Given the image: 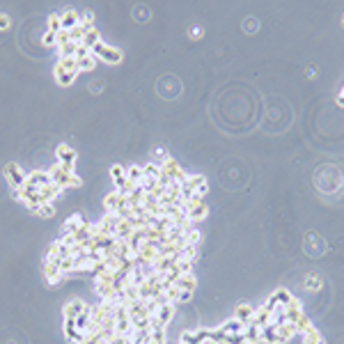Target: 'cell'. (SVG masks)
Returning a JSON list of instances; mask_svg holds the SVG:
<instances>
[{"instance_id": "obj_19", "label": "cell", "mask_w": 344, "mask_h": 344, "mask_svg": "<svg viewBox=\"0 0 344 344\" xmlns=\"http://www.w3.org/2000/svg\"><path fill=\"white\" fill-rule=\"evenodd\" d=\"M44 44H46V46H55V35H53V32L46 30V35H44Z\"/></svg>"}, {"instance_id": "obj_1", "label": "cell", "mask_w": 344, "mask_h": 344, "mask_svg": "<svg viewBox=\"0 0 344 344\" xmlns=\"http://www.w3.org/2000/svg\"><path fill=\"white\" fill-rule=\"evenodd\" d=\"M78 58H58L55 65V80L60 85H71L78 76Z\"/></svg>"}, {"instance_id": "obj_6", "label": "cell", "mask_w": 344, "mask_h": 344, "mask_svg": "<svg viewBox=\"0 0 344 344\" xmlns=\"http://www.w3.org/2000/svg\"><path fill=\"white\" fill-rule=\"evenodd\" d=\"M51 184V175H48V170H32L30 175L25 177V186H30V188H41V186Z\"/></svg>"}, {"instance_id": "obj_12", "label": "cell", "mask_w": 344, "mask_h": 344, "mask_svg": "<svg viewBox=\"0 0 344 344\" xmlns=\"http://www.w3.org/2000/svg\"><path fill=\"white\" fill-rule=\"evenodd\" d=\"M55 156H58V163H65V165H74L76 161V152L69 145H60L55 150Z\"/></svg>"}, {"instance_id": "obj_11", "label": "cell", "mask_w": 344, "mask_h": 344, "mask_svg": "<svg viewBox=\"0 0 344 344\" xmlns=\"http://www.w3.org/2000/svg\"><path fill=\"white\" fill-rule=\"evenodd\" d=\"M110 177L115 181V190H122L126 186V168L124 165H113L110 168Z\"/></svg>"}, {"instance_id": "obj_7", "label": "cell", "mask_w": 344, "mask_h": 344, "mask_svg": "<svg viewBox=\"0 0 344 344\" xmlns=\"http://www.w3.org/2000/svg\"><path fill=\"white\" fill-rule=\"evenodd\" d=\"M87 308H90V305H85L80 299H71L69 303L65 305V319H76V317H80Z\"/></svg>"}, {"instance_id": "obj_21", "label": "cell", "mask_w": 344, "mask_h": 344, "mask_svg": "<svg viewBox=\"0 0 344 344\" xmlns=\"http://www.w3.org/2000/svg\"><path fill=\"white\" fill-rule=\"evenodd\" d=\"M342 104H344V92H342Z\"/></svg>"}, {"instance_id": "obj_20", "label": "cell", "mask_w": 344, "mask_h": 344, "mask_svg": "<svg viewBox=\"0 0 344 344\" xmlns=\"http://www.w3.org/2000/svg\"><path fill=\"white\" fill-rule=\"evenodd\" d=\"M0 28H10V16H0Z\"/></svg>"}, {"instance_id": "obj_18", "label": "cell", "mask_w": 344, "mask_h": 344, "mask_svg": "<svg viewBox=\"0 0 344 344\" xmlns=\"http://www.w3.org/2000/svg\"><path fill=\"white\" fill-rule=\"evenodd\" d=\"M35 211L37 216H44V218H51V216L55 214V207H53V202H48V205H39V207H35Z\"/></svg>"}, {"instance_id": "obj_16", "label": "cell", "mask_w": 344, "mask_h": 344, "mask_svg": "<svg viewBox=\"0 0 344 344\" xmlns=\"http://www.w3.org/2000/svg\"><path fill=\"white\" fill-rule=\"evenodd\" d=\"M96 65H99V58H96L94 53H90V55H87V58H83V60H78V69H80V71H92Z\"/></svg>"}, {"instance_id": "obj_9", "label": "cell", "mask_w": 344, "mask_h": 344, "mask_svg": "<svg viewBox=\"0 0 344 344\" xmlns=\"http://www.w3.org/2000/svg\"><path fill=\"white\" fill-rule=\"evenodd\" d=\"M60 19H62V30H71V28H76L80 23V12L69 7V10H65L60 14Z\"/></svg>"}, {"instance_id": "obj_10", "label": "cell", "mask_w": 344, "mask_h": 344, "mask_svg": "<svg viewBox=\"0 0 344 344\" xmlns=\"http://www.w3.org/2000/svg\"><path fill=\"white\" fill-rule=\"evenodd\" d=\"M223 333H227V335H243V330H245V324L243 321H239L236 317H232L229 321H225V324H220L218 326Z\"/></svg>"}, {"instance_id": "obj_13", "label": "cell", "mask_w": 344, "mask_h": 344, "mask_svg": "<svg viewBox=\"0 0 344 344\" xmlns=\"http://www.w3.org/2000/svg\"><path fill=\"white\" fill-rule=\"evenodd\" d=\"M99 41H101V32H99V28L94 25V28H90V30L85 32V37H83V41H80V44H83L85 48L92 51L96 44H99Z\"/></svg>"}, {"instance_id": "obj_4", "label": "cell", "mask_w": 344, "mask_h": 344, "mask_svg": "<svg viewBox=\"0 0 344 344\" xmlns=\"http://www.w3.org/2000/svg\"><path fill=\"white\" fill-rule=\"evenodd\" d=\"M184 205H186V216H188V220H193V223H200V220H202L207 214H209V205H207L205 200H195V202H184Z\"/></svg>"}, {"instance_id": "obj_3", "label": "cell", "mask_w": 344, "mask_h": 344, "mask_svg": "<svg viewBox=\"0 0 344 344\" xmlns=\"http://www.w3.org/2000/svg\"><path fill=\"white\" fill-rule=\"evenodd\" d=\"M92 53L99 58V60H104V62H110V65H117V62H122V51L120 48H113V46H108V44H104V41H99V44L92 48Z\"/></svg>"}, {"instance_id": "obj_15", "label": "cell", "mask_w": 344, "mask_h": 344, "mask_svg": "<svg viewBox=\"0 0 344 344\" xmlns=\"http://www.w3.org/2000/svg\"><path fill=\"white\" fill-rule=\"evenodd\" d=\"M301 339H303V344H324V337H321V333L317 328H308L305 333H301Z\"/></svg>"}, {"instance_id": "obj_2", "label": "cell", "mask_w": 344, "mask_h": 344, "mask_svg": "<svg viewBox=\"0 0 344 344\" xmlns=\"http://www.w3.org/2000/svg\"><path fill=\"white\" fill-rule=\"evenodd\" d=\"M48 175H51V181H53V184H58L62 190L80 186V177L76 175V172H69V170H65L60 163H55L53 168L48 170Z\"/></svg>"}, {"instance_id": "obj_14", "label": "cell", "mask_w": 344, "mask_h": 344, "mask_svg": "<svg viewBox=\"0 0 344 344\" xmlns=\"http://www.w3.org/2000/svg\"><path fill=\"white\" fill-rule=\"evenodd\" d=\"M234 317L239 321H243L245 326L250 324V321L255 319V308H250V305H245V303H241L239 308H236V312H234Z\"/></svg>"}, {"instance_id": "obj_5", "label": "cell", "mask_w": 344, "mask_h": 344, "mask_svg": "<svg viewBox=\"0 0 344 344\" xmlns=\"http://www.w3.org/2000/svg\"><path fill=\"white\" fill-rule=\"evenodd\" d=\"M5 175H7V179H10V184L14 186V190H19V188H23L25 186V177L28 175H23L16 163H7L5 165Z\"/></svg>"}, {"instance_id": "obj_8", "label": "cell", "mask_w": 344, "mask_h": 344, "mask_svg": "<svg viewBox=\"0 0 344 344\" xmlns=\"http://www.w3.org/2000/svg\"><path fill=\"white\" fill-rule=\"evenodd\" d=\"M85 225H87V220L83 218V214H74L71 218H67L65 227H62V234H74V232H78V229H83Z\"/></svg>"}, {"instance_id": "obj_17", "label": "cell", "mask_w": 344, "mask_h": 344, "mask_svg": "<svg viewBox=\"0 0 344 344\" xmlns=\"http://www.w3.org/2000/svg\"><path fill=\"white\" fill-rule=\"evenodd\" d=\"M60 30H62V19H60V14H51V16H48V32L58 35Z\"/></svg>"}]
</instances>
